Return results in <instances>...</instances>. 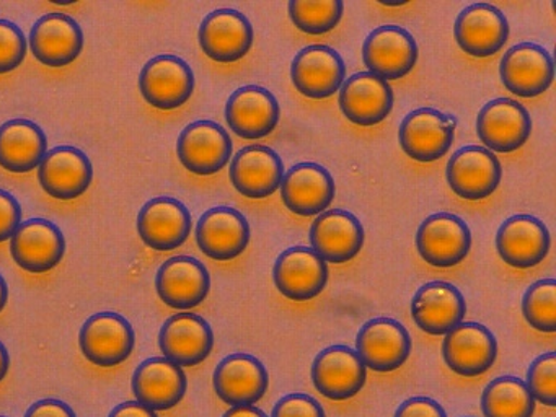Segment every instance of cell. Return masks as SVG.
I'll list each match as a JSON object with an SVG mask.
<instances>
[{
    "label": "cell",
    "mask_w": 556,
    "mask_h": 417,
    "mask_svg": "<svg viewBox=\"0 0 556 417\" xmlns=\"http://www.w3.org/2000/svg\"><path fill=\"white\" fill-rule=\"evenodd\" d=\"M457 130V117L435 108H418L403 117L399 142L406 156L419 163H432L447 155Z\"/></svg>",
    "instance_id": "1"
},
{
    "label": "cell",
    "mask_w": 556,
    "mask_h": 417,
    "mask_svg": "<svg viewBox=\"0 0 556 417\" xmlns=\"http://www.w3.org/2000/svg\"><path fill=\"white\" fill-rule=\"evenodd\" d=\"M416 250L422 261L439 269L464 263L471 250V231L467 222L451 212H435L419 225Z\"/></svg>",
    "instance_id": "2"
},
{
    "label": "cell",
    "mask_w": 556,
    "mask_h": 417,
    "mask_svg": "<svg viewBox=\"0 0 556 417\" xmlns=\"http://www.w3.org/2000/svg\"><path fill=\"white\" fill-rule=\"evenodd\" d=\"M80 352L90 364L112 368L125 364L135 351L131 323L115 312H100L87 318L79 332Z\"/></svg>",
    "instance_id": "3"
},
{
    "label": "cell",
    "mask_w": 556,
    "mask_h": 417,
    "mask_svg": "<svg viewBox=\"0 0 556 417\" xmlns=\"http://www.w3.org/2000/svg\"><path fill=\"white\" fill-rule=\"evenodd\" d=\"M193 68L185 59L161 54L146 62L139 74V91L151 106L162 111L178 110L193 97Z\"/></svg>",
    "instance_id": "4"
},
{
    "label": "cell",
    "mask_w": 556,
    "mask_h": 417,
    "mask_svg": "<svg viewBox=\"0 0 556 417\" xmlns=\"http://www.w3.org/2000/svg\"><path fill=\"white\" fill-rule=\"evenodd\" d=\"M445 179L458 198L483 201L500 188L503 165L496 153L483 146H465L448 159Z\"/></svg>",
    "instance_id": "5"
},
{
    "label": "cell",
    "mask_w": 556,
    "mask_h": 417,
    "mask_svg": "<svg viewBox=\"0 0 556 417\" xmlns=\"http://www.w3.org/2000/svg\"><path fill=\"white\" fill-rule=\"evenodd\" d=\"M232 153L230 134L216 121H193L178 136V160L193 175H216L226 168Z\"/></svg>",
    "instance_id": "6"
},
{
    "label": "cell",
    "mask_w": 556,
    "mask_h": 417,
    "mask_svg": "<svg viewBox=\"0 0 556 417\" xmlns=\"http://www.w3.org/2000/svg\"><path fill=\"white\" fill-rule=\"evenodd\" d=\"M418 58V42L403 26H377L364 39L363 61L367 72L386 81L405 78Z\"/></svg>",
    "instance_id": "7"
},
{
    "label": "cell",
    "mask_w": 556,
    "mask_h": 417,
    "mask_svg": "<svg viewBox=\"0 0 556 417\" xmlns=\"http://www.w3.org/2000/svg\"><path fill=\"white\" fill-rule=\"evenodd\" d=\"M532 134L529 110L513 98L488 101L477 116V136L493 153H513L522 149Z\"/></svg>",
    "instance_id": "8"
},
{
    "label": "cell",
    "mask_w": 556,
    "mask_h": 417,
    "mask_svg": "<svg viewBox=\"0 0 556 417\" xmlns=\"http://www.w3.org/2000/svg\"><path fill=\"white\" fill-rule=\"evenodd\" d=\"M412 348V336L399 319L379 316L361 326L354 351L370 370L389 374L406 364Z\"/></svg>",
    "instance_id": "9"
},
{
    "label": "cell",
    "mask_w": 556,
    "mask_h": 417,
    "mask_svg": "<svg viewBox=\"0 0 556 417\" xmlns=\"http://www.w3.org/2000/svg\"><path fill=\"white\" fill-rule=\"evenodd\" d=\"M198 39L211 61L232 64L249 54L255 41V29L240 10L217 9L204 16Z\"/></svg>",
    "instance_id": "10"
},
{
    "label": "cell",
    "mask_w": 556,
    "mask_h": 417,
    "mask_svg": "<svg viewBox=\"0 0 556 417\" xmlns=\"http://www.w3.org/2000/svg\"><path fill=\"white\" fill-rule=\"evenodd\" d=\"M500 77L507 91L520 98L545 93L555 80V62L548 49L536 42H519L504 52Z\"/></svg>",
    "instance_id": "11"
},
{
    "label": "cell",
    "mask_w": 556,
    "mask_h": 417,
    "mask_svg": "<svg viewBox=\"0 0 556 417\" xmlns=\"http://www.w3.org/2000/svg\"><path fill=\"white\" fill-rule=\"evenodd\" d=\"M312 383L331 401H346L361 393L367 381V367L350 345L334 344L318 352L312 362Z\"/></svg>",
    "instance_id": "12"
},
{
    "label": "cell",
    "mask_w": 556,
    "mask_h": 417,
    "mask_svg": "<svg viewBox=\"0 0 556 417\" xmlns=\"http://www.w3.org/2000/svg\"><path fill=\"white\" fill-rule=\"evenodd\" d=\"M224 116L229 129L240 139H265L278 127L281 106L268 88L243 85L230 94Z\"/></svg>",
    "instance_id": "13"
},
{
    "label": "cell",
    "mask_w": 556,
    "mask_h": 417,
    "mask_svg": "<svg viewBox=\"0 0 556 417\" xmlns=\"http://www.w3.org/2000/svg\"><path fill=\"white\" fill-rule=\"evenodd\" d=\"M291 80L302 97L327 100L340 91L346 80V64L337 49L311 45L292 59Z\"/></svg>",
    "instance_id": "14"
},
{
    "label": "cell",
    "mask_w": 556,
    "mask_h": 417,
    "mask_svg": "<svg viewBox=\"0 0 556 417\" xmlns=\"http://www.w3.org/2000/svg\"><path fill=\"white\" fill-rule=\"evenodd\" d=\"M330 277L325 263L312 248H288L279 254L273 267L276 289L292 302H308L324 292Z\"/></svg>",
    "instance_id": "15"
},
{
    "label": "cell",
    "mask_w": 556,
    "mask_h": 417,
    "mask_svg": "<svg viewBox=\"0 0 556 417\" xmlns=\"http://www.w3.org/2000/svg\"><path fill=\"white\" fill-rule=\"evenodd\" d=\"M442 357L454 374L465 378L480 377L496 362V336L481 323H460L444 336Z\"/></svg>",
    "instance_id": "16"
},
{
    "label": "cell",
    "mask_w": 556,
    "mask_h": 417,
    "mask_svg": "<svg viewBox=\"0 0 556 417\" xmlns=\"http://www.w3.org/2000/svg\"><path fill=\"white\" fill-rule=\"evenodd\" d=\"M159 299L174 309L197 308L210 295L211 274L200 260L187 254L168 257L155 274Z\"/></svg>",
    "instance_id": "17"
},
{
    "label": "cell",
    "mask_w": 556,
    "mask_h": 417,
    "mask_svg": "<svg viewBox=\"0 0 556 417\" xmlns=\"http://www.w3.org/2000/svg\"><path fill=\"white\" fill-rule=\"evenodd\" d=\"M84 31L74 16L51 12L31 26L28 46L31 54L47 67L61 68L73 64L84 51Z\"/></svg>",
    "instance_id": "18"
},
{
    "label": "cell",
    "mask_w": 556,
    "mask_h": 417,
    "mask_svg": "<svg viewBox=\"0 0 556 417\" xmlns=\"http://www.w3.org/2000/svg\"><path fill=\"white\" fill-rule=\"evenodd\" d=\"M509 22L493 3L478 2L465 7L454 25L458 48L471 58L497 54L509 39Z\"/></svg>",
    "instance_id": "19"
},
{
    "label": "cell",
    "mask_w": 556,
    "mask_h": 417,
    "mask_svg": "<svg viewBox=\"0 0 556 417\" xmlns=\"http://www.w3.org/2000/svg\"><path fill=\"white\" fill-rule=\"evenodd\" d=\"M552 248V235L540 218L517 214L497 228L496 251L501 260L514 269L539 266Z\"/></svg>",
    "instance_id": "20"
},
{
    "label": "cell",
    "mask_w": 556,
    "mask_h": 417,
    "mask_svg": "<svg viewBox=\"0 0 556 417\" xmlns=\"http://www.w3.org/2000/svg\"><path fill=\"white\" fill-rule=\"evenodd\" d=\"M198 248L214 261H232L249 248L252 230L242 212L229 205L207 208L194 230Z\"/></svg>",
    "instance_id": "21"
},
{
    "label": "cell",
    "mask_w": 556,
    "mask_h": 417,
    "mask_svg": "<svg viewBox=\"0 0 556 417\" xmlns=\"http://www.w3.org/2000/svg\"><path fill=\"white\" fill-rule=\"evenodd\" d=\"M11 254L15 264L27 273H50L66 254V238L54 222L28 218L11 238Z\"/></svg>",
    "instance_id": "22"
},
{
    "label": "cell",
    "mask_w": 556,
    "mask_h": 417,
    "mask_svg": "<svg viewBox=\"0 0 556 417\" xmlns=\"http://www.w3.org/2000/svg\"><path fill=\"white\" fill-rule=\"evenodd\" d=\"M279 189L286 208L299 217H317L328 211L337 194L333 175L315 162H301L289 168Z\"/></svg>",
    "instance_id": "23"
},
{
    "label": "cell",
    "mask_w": 556,
    "mask_h": 417,
    "mask_svg": "<svg viewBox=\"0 0 556 417\" xmlns=\"http://www.w3.org/2000/svg\"><path fill=\"white\" fill-rule=\"evenodd\" d=\"M214 391L230 406H253L269 387V374L255 355L233 352L217 364L213 375Z\"/></svg>",
    "instance_id": "24"
},
{
    "label": "cell",
    "mask_w": 556,
    "mask_h": 417,
    "mask_svg": "<svg viewBox=\"0 0 556 417\" xmlns=\"http://www.w3.org/2000/svg\"><path fill=\"white\" fill-rule=\"evenodd\" d=\"M38 181L51 198L74 201L86 194L93 181V165L84 150L58 146L48 150L38 166Z\"/></svg>",
    "instance_id": "25"
},
{
    "label": "cell",
    "mask_w": 556,
    "mask_h": 417,
    "mask_svg": "<svg viewBox=\"0 0 556 417\" xmlns=\"http://www.w3.org/2000/svg\"><path fill=\"white\" fill-rule=\"evenodd\" d=\"M311 248L325 263L344 264L361 253L366 240L363 224L353 212L328 208L312 222Z\"/></svg>",
    "instance_id": "26"
},
{
    "label": "cell",
    "mask_w": 556,
    "mask_h": 417,
    "mask_svg": "<svg viewBox=\"0 0 556 417\" xmlns=\"http://www.w3.org/2000/svg\"><path fill=\"white\" fill-rule=\"evenodd\" d=\"M338 93L341 113L350 123L361 127L383 123L395 103V94L389 81L367 71L350 75Z\"/></svg>",
    "instance_id": "27"
},
{
    "label": "cell",
    "mask_w": 556,
    "mask_h": 417,
    "mask_svg": "<svg viewBox=\"0 0 556 417\" xmlns=\"http://www.w3.org/2000/svg\"><path fill=\"white\" fill-rule=\"evenodd\" d=\"M191 227L193 220L190 208L170 195L151 199L139 211V237L155 251H172L184 247L190 237Z\"/></svg>",
    "instance_id": "28"
},
{
    "label": "cell",
    "mask_w": 556,
    "mask_h": 417,
    "mask_svg": "<svg viewBox=\"0 0 556 417\" xmlns=\"http://www.w3.org/2000/svg\"><path fill=\"white\" fill-rule=\"evenodd\" d=\"M159 348L165 358L184 367L203 364L214 349V331L198 313H175L162 325Z\"/></svg>",
    "instance_id": "29"
},
{
    "label": "cell",
    "mask_w": 556,
    "mask_h": 417,
    "mask_svg": "<svg viewBox=\"0 0 556 417\" xmlns=\"http://www.w3.org/2000/svg\"><path fill=\"white\" fill-rule=\"evenodd\" d=\"M285 173V162L275 149L252 143L232 156L229 178L233 188L245 198L266 199L278 191Z\"/></svg>",
    "instance_id": "30"
},
{
    "label": "cell",
    "mask_w": 556,
    "mask_h": 417,
    "mask_svg": "<svg viewBox=\"0 0 556 417\" xmlns=\"http://www.w3.org/2000/svg\"><path fill=\"white\" fill-rule=\"evenodd\" d=\"M467 302L454 283L431 280L416 290L412 300V318L422 332L445 336L464 323Z\"/></svg>",
    "instance_id": "31"
},
{
    "label": "cell",
    "mask_w": 556,
    "mask_h": 417,
    "mask_svg": "<svg viewBox=\"0 0 556 417\" xmlns=\"http://www.w3.org/2000/svg\"><path fill=\"white\" fill-rule=\"evenodd\" d=\"M131 388L139 404L157 413L172 409L184 401L188 377L180 365L168 358L151 357L136 368Z\"/></svg>",
    "instance_id": "32"
},
{
    "label": "cell",
    "mask_w": 556,
    "mask_h": 417,
    "mask_svg": "<svg viewBox=\"0 0 556 417\" xmlns=\"http://www.w3.org/2000/svg\"><path fill=\"white\" fill-rule=\"evenodd\" d=\"M47 153V134L34 121L15 117L0 126V166L8 172L30 173Z\"/></svg>",
    "instance_id": "33"
},
{
    "label": "cell",
    "mask_w": 556,
    "mask_h": 417,
    "mask_svg": "<svg viewBox=\"0 0 556 417\" xmlns=\"http://www.w3.org/2000/svg\"><path fill=\"white\" fill-rule=\"evenodd\" d=\"M481 413L484 417H532L535 400L522 378L503 375L484 388Z\"/></svg>",
    "instance_id": "34"
},
{
    "label": "cell",
    "mask_w": 556,
    "mask_h": 417,
    "mask_svg": "<svg viewBox=\"0 0 556 417\" xmlns=\"http://www.w3.org/2000/svg\"><path fill=\"white\" fill-rule=\"evenodd\" d=\"M289 18L299 31L320 36L333 31L343 20V0H291Z\"/></svg>",
    "instance_id": "35"
},
{
    "label": "cell",
    "mask_w": 556,
    "mask_h": 417,
    "mask_svg": "<svg viewBox=\"0 0 556 417\" xmlns=\"http://www.w3.org/2000/svg\"><path fill=\"white\" fill-rule=\"evenodd\" d=\"M523 319L533 329L546 334L556 331V280L540 279L522 296Z\"/></svg>",
    "instance_id": "36"
},
{
    "label": "cell",
    "mask_w": 556,
    "mask_h": 417,
    "mask_svg": "<svg viewBox=\"0 0 556 417\" xmlns=\"http://www.w3.org/2000/svg\"><path fill=\"white\" fill-rule=\"evenodd\" d=\"M527 388L533 400L545 406H556V354L553 351L539 355L527 370Z\"/></svg>",
    "instance_id": "37"
},
{
    "label": "cell",
    "mask_w": 556,
    "mask_h": 417,
    "mask_svg": "<svg viewBox=\"0 0 556 417\" xmlns=\"http://www.w3.org/2000/svg\"><path fill=\"white\" fill-rule=\"evenodd\" d=\"M28 39L17 23L0 18V75L11 74L24 64Z\"/></svg>",
    "instance_id": "38"
},
{
    "label": "cell",
    "mask_w": 556,
    "mask_h": 417,
    "mask_svg": "<svg viewBox=\"0 0 556 417\" xmlns=\"http://www.w3.org/2000/svg\"><path fill=\"white\" fill-rule=\"evenodd\" d=\"M271 417H327L324 407L311 394L291 393L273 407Z\"/></svg>",
    "instance_id": "39"
},
{
    "label": "cell",
    "mask_w": 556,
    "mask_h": 417,
    "mask_svg": "<svg viewBox=\"0 0 556 417\" xmlns=\"http://www.w3.org/2000/svg\"><path fill=\"white\" fill-rule=\"evenodd\" d=\"M22 205L14 194L0 189V243L11 240L22 224Z\"/></svg>",
    "instance_id": "40"
},
{
    "label": "cell",
    "mask_w": 556,
    "mask_h": 417,
    "mask_svg": "<svg viewBox=\"0 0 556 417\" xmlns=\"http://www.w3.org/2000/svg\"><path fill=\"white\" fill-rule=\"evenodd\" d=\"M393 417H447L442 404L428 396H413L396 407Z\"/></svg>",
    "instance_id": "41"
},
{
    "label": "cell",
    "mask_w": 556,
    "mask_h": 417,
    "mask_svg": "<svg viewBox=\"0 0 556 417\" xmlns=\"http://www.w3.org/2000/svg\"><path fill=\"white\" fill-rule=\"evenodd\" d=\"M25 417H77L73 407L56 397H45L28 407Z\"/></svg>",
    "instance_id": "42"
},
{
    "label": "cell",
    "mask_w": 556,
    "mask_h": 417,
    "mask_svg": "<svg viewBox=\"0 0 556 417\" xmlns=\"http://www.w3.org/2000/svg\"><path fill=\"white\" fill-rule=\"evenodd\" d=\"M109 417H159L157 413L149 409V407L142 406L138 401H125V403L118 404L113 407L112 413Z\"/></svg>",
    "instance_id": "43"
},
{
    "label": "cell",
    "mask_w": 556,
    "mask_h": 417,
    "mask_svg": "<svg viewBox=\"0 0 556 417\" xmlns=\"http://www.w3.org/2000/svg\"><path fill=\"white\" fill-rule=\"evenodd\" d=\"M223 417H268L265 410L256 406H236L230 407L229 410L224 413Z\"/></svg>",
    "instance_id": "44"
},
{
    "label": "cell",
    "mask_w": 556,
    "mask_h": 417,
    "mask_svg": "<svg viewBox=\"0 0 556 417\" xmlns=\"http://www.w3.org/2000/svg\"><path fill=\"white\" fill-rule=\"evenodd\" d=\"M9 368H11V354L8 348L0 341V383L8 377Z\"/></svg>",
    "instance_id": "45"
},
{
    "label": "cell",
    "mask_w": 556,
    "mask_h": 417,
    "mask_svg": "<svg viewBox=\"0 0 556 417\" xmlns=\"http://www.w3.org/2000/svg\"><path fill=\"white\" fill-rule=\"evenodd\" d=\"M9 302V286L5 277L0 274V313L4 312Z\"/></svg>",
    "instance_id": "46"
},
{
    "label": "cell",
    "mask_w": 556,
    "mask_h": 417,
    "mask_svg": "<svg viewBox=\"0 0 556 417\" xmlns=\"http://www.w3.org/2000/svg\"><path fill=\"white\" fill-rule=\"evenodd\" d=\"M53 3H58V5H71V3H76V0H70V2H63V0H51Z\"/></svg>",
    "instance_id": "47"
},
{
    "label": "cell",
    "mask_w": 556,
    "mask_h": 417,
    "mask_svg": "<svg viewBox=\"0 0 556 417\" xmlns=\"http://www.w3.org/2000/svg\"><path fill=\"white\" fill-rule=\"evenodd\" d=\"M0 417H5V416H0Z\"/></svg>",
    "instance_id": "48"
},
{
    "label": "cell",
    "mask_w": 556,
    "mask_h": 417,
    "mask_svg": "<svg viewBox=\"0 0 556 417\" xmlns=\"http://www.w3.org/2000/svg\"><path fill=\"white\" fill-rule=\"evenodd\" d=\"M467 417H471V416H467Z\"/></svg>",
    "instance_id": "49"
}]
</instances>
